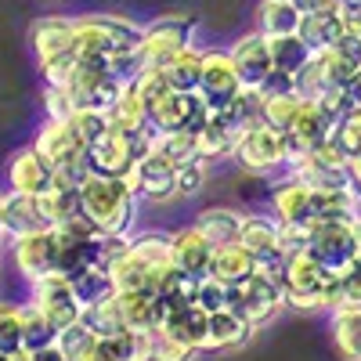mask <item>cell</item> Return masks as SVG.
Instances as JSON below:
<instances>
[{
    "mask_svg": "<svg viewBox=\"0 0 361 361\" xmlns=\"http://www.w3.org/2000/svg\"><path fill=\"white\" fill-rule=\"evenodd\" d=\"M8 357H11V354H0V361H8Z\"/></svg>",
    "mask_w": 361,
    "mask_h": 361,
    "instance_id": "64",
    "label": "cell"
},
{
    "mask_svg": "<svg viewBox=\"0 0 361 361\" xmlns=\"http://www.w3.org/2000/svg\"><path fill=\"white\" fill-rule=\"evenodd\" d=\"M80 322L94 333L98 340H112V336H119L123 333V311H119V300L116 296H109V300H102V304H90V307H83V314H80Z\"/></svg>",
    "mask_w": 361,
    "mask_h": 361,
    "instance_id": "35",
    "label": "cell"
},
{
    "mask_svg": "<svg viewBox=\"0 0 361 361\" xmlns=\"http://www.w3.org/2000/svg\"><path fill=\"white\" fill-rule=\"evenodd\" d=\"M29 286H33V304L40 307V314L58 329V333H62L66 325L80 322L83 307L76 304L73 286H69V279H66V275L51 271V275H44V279H37V282H29Z\"/></svg>",
    "mask_w": 361,
    "mask_h": 361,
    "instance_id": "11",
    "label": "cell"
},
{
    "mask_svg": "<svg viewBox=\"0 0 361 361\" xmlns=\"http://www.w3.org/2000/svg\"><path fill=\"white\" fill-rule=\"evenodd\" d=\"M87 177H90V163H87V148H83L80 156H69V159L51 166V188H58V192H80Z\"/></svg>",
    "mask_w": 361,
    "mask_h": 361,
    "instance_id": "42",
    "label": "cell"
},
{
    "mask_svg": "<svg viewBox=\"0 0 361 361\" xmlns=\"http://www.w3.org/2000/svg\"><path fill=\"white\" fill-rule=\"evenodd\" d=\"M195 231L206 238L209 246H228L238 243V231H243V214L231 206H206L195 214Z\"/></svg>",
    "mask_w": 361,
    "mask_h": 361,
    "instance_id": "21",
    "label": "cell"
},
{
    "mask_svg": "<svg viewBox=\"0 0 361 361\" xmlns=\"http://www.w3.org/2000/svg\"><path fill=\"white\" fill-rule=\"evenodd\" d=\"M116 357L119 361H152V333H134L123 329L119 336H112Z\"/></svg>",
    "mask_w": 361,
    "mask_h": 361,
    "instance_id": "47",
    "label": "cell"
},
{
    "mask_svg": "<svg viewBox=\"0 0 361 361\" xmlns=\"http://www.w3.org/2000/svg\"><path fill=\"white\" fill-rule=\"evenodd\" d=\"M170 243H173V231H137L130 238V253L137 260H145L148 267H166V264H173Z\"/></svg>",
    "mask_w": 361,
    "mask_h": 361,
    "instance_id": "40",
    "label": "cell"
},
{
    "mask_svg": "<svg viewBox=\"0 0 361 361\" xmlns=\"http://www.w3.org/2000/svg\"><path fill=\"white\" fill-rule=\"evenodd\" d=\"M333 141L336 148L350 159V156H361V109H347L340 119H336V130H333Z\"/></svg>",
    "mask_w": 361,
    "mask_h": 361,
    "instance_id": "46",
    "label": "cell"
},
{
    "mask_svg": "<svg viewBox=\"0 0 361 361\" xmlns=\"http://www.w3.org/2000/svg\"><path fill=\"white\" fill-rule=\"evenodd\" d=\"M235 296H238V286H228L214 275H206L199 279V289H195V304L206 311V314H214L221 307H235Z\"/></svg>",
    "mask_w": 361,
    "mask_h": 361,
    "instance_id": "43",
    "label": "cell"
},
{
    "mask_svg": "<svg viewBox=\"0 0 361 361\" xmlns=\"http://www.w3.org/2000/svg\"><path fill=\"white\" fill-rule=\"evenodd\" d=\"M304 109V98L296 90H279V94H260V123H267L271 130L286 134L293 127L296 112Z\"/></svg>",
    "mask_w": 361,
    "mask_h": 361,
    "instance_id": "33",
    "label": "cell"
},
{
    "mask_svg": "<svg viewBox=\"0 0 361 361\" xmlns=\"http://www.w3.org/2000/svg\"><path fill=\"white\" fill-rule=\"evenodd\" d=\"M271 58H275V73L293 76L311 58V51L300 37H279V40H271Z\"/></svg>",
    "mask_w": 361,
    "mask_h": 361,
    "instance_id": "44",
    "label": "cell"
},
{
    "mask_svg": "<svg viewBox=\"0 0 361 361\" xmlns=\"http://www.w3.org/2000/svg\"><path fill=\"white\" fill-rule=\"evenodd\" d=\"M307 250L318 257V264L325 271H347L357 257H354V221H307Z\"/></svg>",
    "mask_w": 361,
    "mask_h": 361,
    "instance_id": "5",
    "label": "cell"
},
{
    "mask_svg": "<svg viewBox=\"0 0 361 361\" xmlns=\"http://www.w3.org/2000/svg\"><path fill=\"white\" fill-rule=\"evenodd\" d=\"M105 119H109L112 130H123V134H134V130L148 127V112H145V102H141L134 83H119V94L105 109Z\"/></svg>",
    "mask_w": 361,
    "mask_h": 361,
    "instance_id": "29",
    "label": "cell"
},
{
    "mask_svg": "<svg viewBox=\"0 0 361 361\" xmlns=\"http://www.w3.org/2000/svg\"><path fill=\"white\" fill-rule=\"evenodd\" d=\"M33 361H69V357L58 350V343H51V347H44V350H33Z\"/></svg>",
    "mask_w": 361,
    "mask_h": 361,
    "instance_id": "58",
    "label": "cell"
},
{
    "mask_svg": "<svg viewBox=\"0 0 361 361\" xmlns=\"http://www.w3.org/2000/svg\"><path fill=\"white\" fill-rule=\"evenodd\" d=\"M238 90L243 80L235 73V62L228 51H202V76H199V98L209 105V112L224 109Z\"/></svg>",
    "mask_w": 361,
    "mask_h": 361,
    "instance_id": "12",
    "label": "cell"
},
{
    "mask_svg": "<svg viewBox=\"0 0 361 361\" xmlns=\"http://www.w3.org/2000/svg\"><path fill=\"white\" fill-rule=\"evenodd\" d=\"M231 159L238 166H246L250 173H267L286 166V137L279 130H271L267 123H253L250 130L238 134Z\"/></svg>",
    "mask_w": 361,
    "mask_h": 361,
    "instance_id": "6",
    "label": "cell"
},
{
    "mask_svg": "<svg viewBox=\"0 0 361 361\" xmlns=\"http://www.w3.org/2000/svg\"><path fill=\"white\" fill-rule=\"evenodd\" d=\"M347 170H350V185H354L357 195H361V156H350V159H347Z\"/></svg>",
    "mask_w": 361,
    "mask_h": 361,
    "instance_id": "60",
    "label": "cell"
},
{
    "mask_svg": "<svg viewBox=\"0 0 361 361\" xmlns=\"http://www.w3.org/2000/svg\"><path fill=\"white\" fill-rule=\"evenodd\" d=\"M231 54V62H235V73L238 80H243L246 90H260L271 73H275V58H271V40L260 37V33H246V37H238L235 47L228 51Z\"/></svg>",
    "mask_w": 361,
    "mask_h": 361,
    "instance_id": "15",
    "label": "cell"
},
{
    "mask_svg": "<svg viewBox=\"0 0 361 361\" xmlns=\"http://www.w3.org/2000/svg\"><path fill=\"white\" fill-rule=\"evenodd\" d=\"M217 116L224 119V123L231 127V130H250L253 123H260V90H238V94L224 105V109H217Z\"/></svg>",
    "mask_w": 361,
    "mask_h": 361,
    "instance_id": "38",
    "label": "cell"
},
{
    "mask_svg": "<svg viewBox=\"0 0 361 361\" xmlns=\"http://www.w3.org/2000/svg\"><path fill=\"white\" fill-rule=\"evenodd\" d=\"M206 185V163L195 159V163H185V166H177V195H199Z\"/></svg>",
    "mask_w": 361,
    "mask_h": 361,
    "instance_id": "54",
    "label": "cell"
},
{
    "mask_svg": "<svg viewBox=\"0 0 361 361\" xmlns=\"http://www.w3.org/2000/svg\"><path fill=\"white\" fill-rule=\"evenodd\" d=\"M333 279V271H325L311 250H296L286 257L282 271V293L286 307L296 311H322L325 307V282Z\"/></svg>",
    "mask_w": 361,
    "mask_h": 361,
    "instance_id": "3",
    "label": "cell"
},
{
    "mask_svg": "<svg viewBox=\"0 0 361 361\" xmlns=\"http://www.w3.org/2000/svg\"><path fill=\"white\" fill-rule=\"evenodd\" d=\"M206 322H209V314L199 304H185V307L166 311L163 322H159V329H163V333H170L173 340L188 343L192 350H202L206 347Z\"/></svg>",
    "mask_w": 361,
    "mask_h": 361,
    "instance_id": "23",
    "label": "cell"
},
{
    "mask_svg": "<svg viewBox=\"0 0 361 361\" xmlns=\"http://www.w3.org/2000/svg\"><path fill=\"white\" fill-rule=\"evenodd\" d=\"M76 361H119V357H116L112 340H94V347H90L83 357H76Z\"/></svg>",
    "mask_w": 361,
    "mask_h": 361,
    "instance_id": "56",
    "label": "cell"
},
{
    "mask_svg": "<svg viewBox=\"0 0 361 361\" xmlns=\"http://www.w3.org/2000/svg\"><path fill=\"white\" fill-rule=\"evenodd\" d=\"M354 257H357V264H361V217L354 221Z\"/></svg>",
    "mask_w": 361,
    "mask_h": 361,
    "instance_id": "61",
    "label": "cell"
},
{
    "mask_svg": "<svg viewBox=\"0 0 361 361\" xmlns=\"http://www.w3.org/2000/svg\"><path fill=\"white\" fill-rule=\"evenodd\" d=\"M333 340L343 361H361V307L333 311Z\"/></svg>",
    "mask_w": 361,
    "mask_h": 361,
    "instance_id": "34",
    "label": "cell"
},
{
    "mask_svg": "<svg viewBox=\"0 0 361 361\" xmlns=\"http://www.w3.org/2000/svg\"><path fill=\"white\" fill-rule=\"evenodd\" d=\"M293 177H300L307 188H340L350 185V170H347V156L336 148V141H325L322 148L307 152L300 163L289 166Z\"/></svg>",
    "mask_w": 361,
    "mask_h": 361,
    "instance_id": "10",
    "label": "cell"
},
{
    "mask_svg": "<svg viewBox=\"0 0 361 361\" xmlns=\"http://www.w3.org/2000/svg\"><path fill=\"white\" fill-rule=\"evenodd\" d=\"M94 340H98V336L90 333V329H87L83 322H73V325H66L62 333H58V340H54V343H58V350H62L69 361H76V357H83L90 347H94Z\"/></svg>",
    "mask_w": 361,
    "mask_h": 361,
    "instance_id": "48",
    "label": "cell"
},
{
    "mask_svg": "<svg viewBox=\"0 0 361 361\" xmlns=\"http://www.w3.org/2000/svg\"><path fill=\"white\" fill-rule=\"evenodd\" d=\"M8 185L11 192H22V195H44L51 192V163L37 152L33 145L29 148H18L8 163Z\"/></svg>",
    "mask_w": 361,
    "mask_h": 361,
    "instance_id": "17",
    "label": "cell"
},
{
    "mask_svg": "<svg viewBox=\"0 0 361 361\" xmlns=\"http://www.w3.org/2000/svg\"><path fill=\"white\" fill-rule=\"evenodd\" d=\"M235 141H238V130H231L217 112H209V119L195 130V148H199V159L209 163V159H228L235 152Z\"/></svg>",
    "mask_w": 361,
    "mask_h": 361,
    "instance_id": "31",
    "label": "cell"
},
{
    "mask_svg": "<svg viewBox=\"0 0 361 361\" xmlns=\"http://www.w3.org/2000/svg\"><path fill=\"white\" fill-rule=\"evenodd\" d=\"M347 94H350V105H357V109H361V69L347 80Z\"/></svg>",
    "mask_w": 361,
    "mask_h": 361,
    "instance_id": "59",
    "label": "cell"
},
{
    "mask_svg": "<svg viewBox=\"0 0 361 361\" xmlns=\"http://www.w3.org/2000/svg\"><path fill=\"white\" fill-rule=\"evenodd\" d=\"M58 340V329L40 314V307L29 300V304L22 307V350H44V347H51Z\"/></svg>",
    "mask_w": 361,
    "mask_h": 361,
    "instance_id": "39",
    "label": "cell"
},
{
    "mask_svg": "<svg viewBox=\"0 0 361 361\" xmlns=\"http://www.w3.org/2000/svg\"><path fill=\"white\" fill-rule=\"evenodd\" d=\"M293 4L304 11V15H307V11H325V8H343L340 0H293Z\"/></svg>",
    "mask_w": 361,
    "mask_h": 361,
    "instance_id": "57",
    "label": "cell"
},
{
    "mask_svg": "<svg viewBox=\"0 0 361 361\" xmlns=\"http://www.w3.org/2000/svg\"><path fill=\"white\" fill-rule=\"evenodd\" d=\"M0 228L8 238H22V235H37V231H51L54 221L47 214L44 195H22V192H8L4 206H0Z\"/></svg>",
    "mask_w": 361,
    "mask_h": 361,
    "instance_id": "13",
    "label": "cell"
},
{
    "mask_svg": "<svg viewBox=\"0 0 361 361\" xmlns=\"http://www.w3.org/2000/svg\"><path fill=\"white\" fill-rule=\"evenodd\" d=\"M69 123H73L76 137L83 141V148L94 145V141L109 130V119H105V112H98V109H76V116L69 119Z\"/></svg>",
    "mask_w": 361,
    "mask_h": 361,
    "instance_id": "50",
    "label": "cell"
},
{
    "mask_svg": "<svg viewBox=\"0 0 361 361\" xmlns=\"http://www.w3.org/2000/svg\"><path fill=\"white\" fill-rule=\"evenodd\" d=\"M109 275H112V286L116 293H123V289H148L152 293V275H156V267H148L145 260H137L130 250L119 257L112 267H109Z\"/></svg>",
    "mask_w": 361,
    "mask_h": 361,
    "instance_id": "37",
    "label": "cell"
},
{
    "mask_svg": "<svg viewBox=\"0 0 361 361\" xmlns=\"http://www.w3.org/2000/svg\"><path fill=\"white\" fill-rule=\"evenodd\" d=\"M22 350V307L0 304V354Z\"/></svg>",
    "mask_w": 361,
    "mask_h": 361,
    "instance_id": "49",
    "label": "cell"
},
{
    "mask_svg": "<svg viewBox=\"0 0 361 361\" xmlns=\"http://www.w3.org/2000/svg\"><path fill=\"white\" fill-rule=\"evenodd\" d=\"M311 206L314 217L322 221H357L361 209V195L354 185H340V188H311Z\"/></svg>",
    "mask_w": 361,
    "mask_h": 361,
    "instance_id": "28",
    "label": "cell"
},
{
    "mask_svg": "<svg viewBox=\"0 0 361 361\" xmlns=\"http://www.w3.org/2000/svg\"><path fill=\"white\" fill-rule=\"evenodd\" d=\"M11 257H15V267H18V275L25 282H37V279L51 275V271H58V238H54V228L11 238Z\"/></svg>",
    "mask_w": 361,
    "mask_h": 361,
    "instance_id": "14",
    "label": "cell"
},
{
    "mask_svg": "<svg viewBox=\"0 0 361 361\" xmlns=\"http://www.w3.org/2000/svg\"><path fill=\"white\" fill-rule=\"evenodd\" d=\"M156 152H163L173 166L195 163V159H199L195 130H166V134H156Z\"/></svg>",
    "mask_w": 361,
    "mask_h": 361,
    "instance_id": "41",
    "label": "cell"
},
{
    "mask_svg": "<svg viewBox=\"0 0 361 361\" xmlns=\"http://www.w3.org/2000/svg\"><path fill=\"white\" fill-rule=\"evenodd\" d=\"M286 307V293H282V279H271V275H257L250 282L238 286V296H235V311L243 314L253 329L267 325L279 311Z\"/></svg>",
    "mask_w": 361,
    "mask_h": 361,
    "instance_id": "8",
    "label": "cell"
},
{
    "mask_svg": "<svg viewBox=\"0 0 361 361\" xmlns=\"http://www.w3.org/2000/svg\"><path fill=\"white\" fill-rule=\"evenodd\" d=\"M80 209L102 235H127L137 217V195L127 185V177L90 173L80 188Z\"/></svg>",
    "mask_w": 361,
    "mask_h": 361,
    "instance_id": "1",
    "label": "cell"
},
{
    "mask_svg": "<svg viewBox=\"0 0 361 361\" xmlns=\"http://www.w3.org/2000/svg\"><path fill=\"white\" fill-rule=\"evenodd\" d=\"M127 185L134 188V195L148 199V202H170L177 199V166L163 156V152H148L134 163V170L127 173Z\"/></svg>",
    "mask_w": 361,
    "mask_h": 361,
    "instance_id": "9",
    "label": "cell"
},
{
    "mask_svg": "<svg viewBox=\"0 0 361 361\" xmlns=\"http://www.w3.org/2000/svg\"><path fill=\"white\" fill-rule=\"evenodd\" d=\"M69 286H73V296H76V304H80V307L102 304V300L116 296L112 275H109V271H102V267H87V271H80V275L69 279Z\"/></svg>",
    "mask_w": 361,
    "mask_h": 361,
    "instance_id": "36",
    "label": "cell"
},
{
    "mask_svg": "<svg viewBox=\"0 0 361 361\" xmlns=\"http://www.w3.org/2000/svg\"><path fill=\"white\" fill-rule=\"evenodd\" d=\"M37 152L54 166V163H62L69 156H80L83 152V141L76 137L73 123H58V119H44V127L37 130V141H33Z\"/></svg>",
    "mask_w": 361,
    "mask_h": 361,
    "instance_id": "26",
    "label": "cell"
},
{
    "mask_svg": "<svg viewBox=\"0 0 361 361\" xmlns=\"http://www.w3.org/2000/svg\"><path fill=\"white\" fill-rule=\"evenodd\" d=\"M159 73H163V80L173 90H180V94H195V90H199V76H202V51L185 47L180 54H173Z\"/></svg>",
    "mask_w": 361,
    "mask_h": 361,
    "instance_id": "32",
    "label": "cell"
},
{
    "mask_svg": "<svg viewBox=\"0 0 361 361\" xmlns=\"http://www.w3.org/2000/svg\"><path fill=\"white\" fill-rule=\"evenodd\" d=\"M253 333H257V329L235 307H221V311L209 314V322H206V347L202 350H235V347H243Z\"/></svg>",
    "mask_w": 361,
    "mask_h": 361,
    "instance_id": "19",
    "label": "cell"
},
{
    "mask_svg": "<svg viewBox=\"0 0 361 361\" xmlns=\"http://www.w3.org/2000/svg\"><path fill=\"white\" fill-rule=\"evenodd\" d=\"M214 250L206 238L195 231V224L173 231V243H170V260L177 271H185L192 279H206L209 275V260H214Z\"/></svg>",
    "mask_w": 361,
    "mask_h": 361,
    "instance_id": "18",
    "label": "cell"
},
{
    "mask_svg": "<svg viewBox=\"0 0 361 361\" xmlns=\"http://www.w3.org/2000/svg\"><path fill=\"white\" fill-rule=\"evenodd\" d=\"M40 73H44V83H47V87H66V83L73 80V73H76V51L44 58V62H40Z\"/></svg>",
    "mask_w": 361,
    "mask_h": 361,
    "instance_id": "51",
    "label": "cell"
},
{
    "mask_svg": "<svg viewBox=\"0 0 361 361\" xmlns=\"http://www.w3.org/2000/svg\"><path fill=\"white\" fill-rule=\"evenodd\" d=\"M209 275L228 282V286H243L257 275V260L238 246V243H228V246H217L214 250V260H209Z\"/></svg>",
    "mask_w": 361,
    "mask_h": 361,
    "instance_id": "30",
    "label": "cell"
},
{
    "mask_svg": "<svg viewBox=\"0 0 361 361\" xmlns=\"http://www.w3.org/2000/svg\"><path fill=\"white\" fill-rule=\"evenodd\" d=\"M343 33V8H325V11H307L300 18L296 37L307 44L311 54L325 51L329 44H336V37Z\"/></svg>",
    "mask_w": 361,
    "mask_h": 361,
    "instance_id": "24",
    "label": "cell"
},
{
    "mask_svg": "<svg viewBox=\"0 0 361 361\" xmlns=\"http://www.w3.org/2000/svg\"><path fill=\"white\" fill-rule=\"evenodd\" d=\"M325 87H329V76H325V69H322V58L311 54L307 62L293 73V90H296L304 102H314Z\"/></svg>",
    "mask_w": 361,
    "mask_h": 361,
    "instance_id": "45",
    "label": "cell"
},
{
    "mask_svg": "<svg viewBox=\"0 0 361 361\" xmlns=\"http://www.w3.org/2000/svg\"><path fill=\"white\" fill-rule=\"evenodd\" d=\"M141 25L119 15H80L73 18V51L76 58H109L119 51H137Z\"/></svg>",
    "mask_w": 361,
    "mask_h": 361,
    "instance_id": "2",
    "label": "cell"
},
{
    "mask_svg": "<svg viewBox=\"0 0 361 361\" xmlns=\"http://www.w3.org/2000/svg\"><path fill=\"white\" fill-rule=\"evenodd\" d=\"M8 361H33V354H29V350H15Z\"/></svg>",
    "mask_w": 361,
    "mask_h": 361,
    "instance_id": "62",
    "label": "cell"
},
{
    "mask_svg": "<svg viewBox=\"0 0 361 361\" xmlns=\"http://www.w3.org/2000/svg\"><path fill=\"white\" fill-rule=\"evenodd\" d=\"M119 311H123V325L134 329V333H156L159 329V296L148 289H123L116 293Z\"/></svg>",
    "mask_w": 361,
    "mask_h": 361,
    "instance_id": "22",
    "label": "cell"
},
{
    "mask_svg": "<svg viewBox=\"0 0 361 361\" xmlns=\"http://www.w3.org/2000/svg\"><path fill=\"white\" fill-rule=\"evenodd\" d=\"M29 44H33L37 62L73 51V18H58V15L40 18L33 29H29Z\"/></svg>",
    "mask_w": 361,
    "mask_h": 361,
    "instance_id": "25",
    "label": "cell"
},
{
    "mask_svg": "<svg viewBox=\"0 0 361 361\" xmlns=\"http://www.w3.org/2000/svg\"><path fill=\"white\" fill-rule=\"evenodd\" d=\"M333 130H336V119L325 116L314 102H304V109H300L296 119H293V127L282 134L286 137V166L300 163L307 152L322 148L325 141H333Z\"/></svg>",
    "mask_w": 361,
    "mask_h": 361,
    "instance_id": "7",
    "label": "cell"
},
{
    "mask_svg": "<svg viewBox=\"0 0 361 361\" xmlns=\"http://www.w3.org/2000/svg\"><path fill=\"white\" fill-rule=\"evenodd\" d=\"M318 58H322V69H325L329 83H347L361 69V37L357 33H340L336 44L318 51Z\"/></svg>",
    "mask_w": 361,
    "mask_h": 361,
    "instance_id": "20",
    "label": "cell"
},
{
    "mask_svg": "<svg viewBox=\"0 0 361 361\" xmlns=\"http://www.w3.org/2000/svg\"><path fill=\"white\" fill-rule=\"evenodd\" d=\"M192 37H195V18L192 15H163V18H156L152 25L141 29V44H137L141 66L145 69H163L173 54L192 47Z\"/></svg>",
    "mask_w": 361,
    "mask_h": 361,
    "instance_id": "4",
    "label": "cell"
},
{
    "mask_svg": "<svg viewBox=\"0 0 361 361\" xmlns=\"http://www.w3.org/2000/svg\"><path fill=\"white\" fill-rule=\"evenodd\" d=\"M0 206H4V195H0ZM0 238H4V228H0Z\"/></svg>",
    "mask_w": 361,
    "mask_h": 361,
    "instance_id": "63",
    "label": "cell"
},
{
    "mask_svg": "<svg viewBox=\"0 0 361 361\" xmlns=\"http://www.w3.org/2000/svg\"><path fill=\"white\" fill-rule=\"evenodd\" d=\"M192 347L173 340L170 333H163V329H156L152 333V361H192Z\"/></svg>",
    "mask_w": 361,
    "mask_h": 361,
    "instance_id": "53",
    "label": "cell"
},
{
    "mask_svg": "<svg viewBox=\"0 0 361 361\" xmlns=\"http://www.w3.org/2000/svg\"><path fill=\"white\" fill-rule=\"evenodd\" d=\"M311 188L304 185L300 177H286L275 185V192H271V214H275V221L286 228V224H307L314 221V206H311Z\"/></svg>",
    "mask_w": 361,
    "mask_h": 361,
    "instance_id": "16",
    "label": "cell"
},
{
    "mask_svg": "<svg viewBox=\"0 0 361 361\" xmlns=\"http://www.w3.org/2000/svg\"><path fill=\"white\" fill-rule=\"evenodd\" d=\"M44 112L47 119H58V123H69L76 116V102L66 87H44Z\"/></svg>",
    "mask_w": 361,
    "mask_h": 361,
    "instance_id": "52",
    "label": "cell"
},
{
    "mask_svg": "<svg viewBox=\"0 0 361 361\" xmlns=\"http://www.w3.org/2000/svg\"><path fill=\"white\" fill-rule=\"evenodd\" d=\"M340 300L343 307H361V264L354 260L347 271H340Z\"/></svg>",
    "mask_w": 361,
    "mask_h": 361,
    "instance_id": "55",
    "label": "cell"
},
{
    "mask_svg": "<svg viewBox=\"0 0 361 361\" xmlns=\"http://www.w3.org/2000/svg\"><path fill=\"white\" fill-rule=\"evenodd\" d=\"M300 18H304V11H300L293 0H260V8H257V33L267 37V40L296 37Z\"/></svg>",
    "mask_w": 361,
    "mask_h": 361,
    "instance_id": "27",
    "label": "cell"
}]
</instances>
